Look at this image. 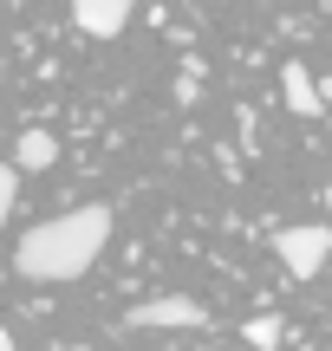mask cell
<instances>
[{"instance_id": "5b68a950", "label": "cell", "mask_w": 332, "mask_h": 351, "mask_svg": "<svg viewBox=\"0 0 332 351\" xmlns=\"http://www.w3.org/2000/svg\"><path fill=\"white\" fill-rule=\"evenodd\" d=\"M281 98H287L294 117H320L326 111V98H320V85H313L307 65H281Z\"/></svg>"}, {"instance_id": "6da1fadb", "label": "cell", "mask_w": 332, "mask_h": 351, "mask_svg": "<svg viewBox=\"0 0 332 351\" xmlns=\"http://www.w3.org/2000/svg\"><path fill=\"white\" fill-rule=\"evenodd\" d=\"M104 241H111V208H104V202H85V208H65V215H52V221L26 228L13 267H20L26 280H39V287H59V280L91 274Z\"/></svg>"}, {"instance_id": "277c9868", "label": "cell", "mask_w": 332, "mask_h": 351, "mask_svg": "<svg viewBox=\"0 0 332 351\" xmlns=\"http://www.w3.org/2000/svg\"><path fill=\"white\" fill-rule=\"evenodd\" d=\"M130 13H137V0H72L78 33H91V39H117Z\"/></svg>"}, {"instance_id": "9c48e42d", "label": "cell", "mask_w": 332, "mask_h": 351, "mask_svg": "<svg viewBox=\"0 0 332 351\" xmlns=\"http://www.w3.org/2000/svg\"><path fill=\"white\" fill-rule=\"evenodd\" d=\"M0 351H13V339H7V326H0Z\"/></svg>"}, {"instance_id": "52a82bcc", "label": "cell", "mask_w": 332, "mask_h": 351, "mask_svg": "<svg viewBox=\"0 0 332 351\" xmlns=\"http://www.w3.org/2000/svg\"><path fill=\"white\" fill-rule=\"evenodd\" d=\"M241 339L254 345V351H281V319H248Z\"/></svg>"}, {"instance_id": "7a4b0ae2", "label": "cell", "mask_w": 332, "mask_h": 351, "mask_svg": "<svg viewBox=\"0 0 332 351\" xmlns=\"http://www.w3.org/2000/svg\"><path fill=\"white\" fill-rule=\"evenodd\" d=\"M130 332H189V326H209V306L189 300V293H163V300H143L124 313Z\"/></svg>"}, {"instance_id": "30bf717a", "label": "cell", "mask_w": 332, "mask_h": 351, "mask_svg": "<svg viewBox=\"0 0 332 351\" xmlns=\"http://www.w3.org/2000/svg\"><path fill=\"white\" fill-rule=\"evenodd\" d=\"M59 351H91V345H59Z\"/></svg>"}, {"instance_id": "ba28073f", "label": "cell", "mask_w": 332, "mask_h": 351, "mask_svg": "<svg viewBox=\"0 0 332 351\" xmlns=\"http://www.w3.org/2000/svg\"><path fill=\"white\" fill-rule=\"evenodd\" d=\"M13 195H20V176H13V163H0V221L13 215Z\"/></svg>"}, {"instance_id": "8992f818", "label": "cell", "mask_w": 332, "mask_h": 351, "mask_svg": "<svg viewBox=\"0 0 332 351\" xmlns=\"http://www.w3.org/2000/svg\"><path fill=\"white\" fill-rule=\"evenodd\" d=\"M59 163V137L52 130H26L20 143H13V176H26V169H52Z\"/></svg>"}, {"instance_id": "3957f363", "label": "cell", "mask_w": 332, "mask_h": 351, "mask_svg": "<svg viewBox=\"0 0 332 351\" xmlns=\"http://www.w3.org/2000/svg\"><path fill=\"white\" fill-rule=\"evenodd\" d=\"M326 247H332V228L326 221H300V228H281V234H274V254L287 261V274H294V280H313V274H320Z\"/></svg>"}]
</instances>
